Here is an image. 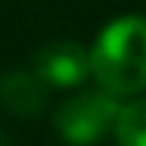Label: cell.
Wrapping results in <instances>:
<instances>
[{
  "label": "cell",
  "instance_id": "obj_3",
  "mask_svg": "<svg viewBox=\"0 0 146 146\" xmlns=\"http://www.w3.org/2000/svg\"><path fill=\"white\" fill-rule=\"evenodd\" d=\"M34 72L47 87H78L87 81V75H93L90 72V50H84L72 37L50 40L47 47L37 50Z\"/></svg>",
  "mask_w": 146,
  "mask_h": 146
},
{
  "label": "cell",
  "instance_id": "obj_2",
  "mask_svg": "<svg viewBox=\"0 0 146 146\" xmlns=\"http://www.w3.org/2000/svg\"><path fill=\"white\" fill-rule=\"evenodd\" d=\"M121 112L115 93L109 90H87L72 100H65L56 112V131L72 146H93L103 140L106 131L115 127V118Z\"/></svg>",
  "mask_w": 146,
  "mask_h": 146
},
{
  "label": "cell",
  "instance_id": "obj_6",
  "mask_svg": "<svg viewBox=\"0 0 146 146\" xmlns=\"http://www.w3.org/2000/svg\"><path fill=\"white\" fill-rule=\"evenodd\" d=\"M0 146H9V140H6V134L0 131Z\"/></svg>",
  "mask_w": 146,
  "mask_h": 146
},
{
  "label": "cell",
  "instance_id": "obj_1",
  "mask_svg": "<svg viewBox=\"0 0 146 146\" xmlns=\"http://www.w3.org/2000/svg\"><path fill=\"white\" fill-rule=\"evenodd\" d=\"M90 72L100 87L115 96L146 90V19L124 16L100 31L90 50Z\"/></svg>",
  "mask_w": 146,
  "mask_h": 146
},
{
  "label": "cell",
  "instance_id": "obj_4",
  "mask_svg": "<svg viewBox=\"0 0 146 146\" xmlns=\"http://www.w3.org/2000/svg\"><path fill=\"white\" fill-rule=\"evenodd\" d=\"M0 106L9 115L34 118L47 106V84L37 78V72H3L0 75Z\"/></svg>",
  "mask_w": 146,
  "mask_h": 146
},
{
  "label": "cell",
  "instance_id": "obj_5",
  "mask_svg": "<svg viewBox=\"0 0 146 146\" xmlns=\"http://www.w3.org/2000/svg\"><path fill=\"white\" fill-rule=\"evenodd\" d=\"M112 134L118 146H146V100H134L121 106Z\"/></svg>",
  "mask_w": 146,
  "mask_h": 146
}]
</instances>
